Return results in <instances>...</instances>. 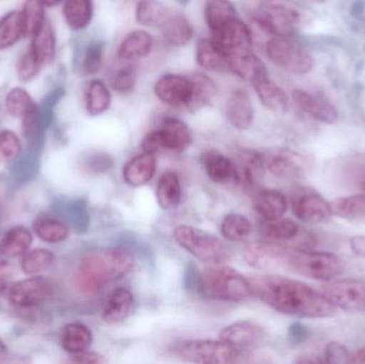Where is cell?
<instances>
[{
	"instance_id": "6da1fadb",
	"label": "cell",
	"mask_w": 365,
	"mask_h": 364,
	"mask_svg": "<svg viewBox=\"0 0 365 364\" xmlns=\"http://www.w3.org/2000/svg\"><path fill=\"white\" fill-rule=\"evenodd\" d=\"M251 293L262 303L287 316L326 318L336 308L319 291L298 280L279 275H253L249 279Z\"/></svg>"
},
{
	"instance_id": "7a4b0ae2",
	"label": "cell",
	"mask_w": 365,
	"mask_h": 364,
	"mask_svg": "<svg viewBox=\"0 0 365 364\" xmlns=\"http://www.w3.org/2000/svg\"><path fill=\"white\" fill-rule=\"evenodd\" d=\"M135 264L134 254L117 247L88 254L75 273V286L86 295L96 294L107 284L128 275Z\"/></svg>"
},
{
	"instance_id": "3957f363",
	"label": "cell",
	"mask_w": 365,
	"mask_h": 364,
	"mask_svg": "<svg viewBox=\"0 0 365 364\" xmlns=\"http://www.w3.org/2000/svg\"><path fill=\"white\" fill-rule=\"evenodd\" d=\"M257 26L270 36H289L312 21V15L294 0H262L255 11Z\"/></svg>"
},
{
	"instance_id": "277c9868",
	"label": "cell",
	"mask_w": 365,
	"mask_h": 364,
	"mask_svg": "<svg viewBox=\"0 0 365 364\" xmlns=\"http://www.w3.org/2000/svg\"><path fill=\"white\" fill-rule=\"evenodd\" d=\"M197 290L214 301L240 303L251 296L249 279L229 266L212 265L199 275Z\"/></svg>"
},
{
	"instance_id": "5b68a950",
	"label": "cell",
	"mask_w": 365,
	"mask_h": 364,
	"mask_svg": "<svg viewBox=\"0 0 365 364\" xmlns=\"http://www.w3.org/2000/svg\"><path fill=\"white\" fill-rule=\"evenodd\" d=\"M175 241L197 260L221 265L231 259L232 251L220 239L195 227L180 224L173 231Z\"/></svg>"
},
{
	"instance_id": "8992f818",
	"label": "cell",
	"mask_w": 365,
	"mask_h": 364,
	"mask_svg": "<svg viewBox=\"0 0 365 364\" xmlns=\"http://www.w3.org/2000/svg\"><path fill=\"white\" fill-rule=\"evenodd\" d=\"M173 353L186 363L204 364L240 363L247 356V350L233 348L220 339L180 342Z\"/></svg>"
},
{
	"instance_id": "52a82bcc",
	"label": "cell",
	"mask_w": 365,
	"mask_h": 364,
	"mask_svg": "<svg viewBox=\"0 0 365 364\" xmlns=\"http://www.w3.org/2000/svg\"><path fill=\"white\" fill-rule=\"evenodd\" d=\"M343 262L330 252L295 251L287 256L285 269L311 279L330 281L343 271Z\"/></svg>"
},
{
	"instance_id": "ba28073f",
	"label": "cell",
	"mask_w": 365,
	"mask_h": 364,
	"mask_svg": "<svg viewBox=\"0 0 365 364\" xmlns=\"http://www.w3.org/2000/svg\"><path fill=\"white\" fill-rule=\"evenodd\" d=\"M265 51L274 64L293 74L304 75L314 68V59L307 49L284 36H272Z\"/></svg>"
},
{
	"instance_id": "9c48e42d",
	"label": "cell",
	"mask_w": 365,
	"mask_h": 364,
	"mask_svg": "<svg viewBox=\"0 0 365 364\" xmlns=\"http://www.w3.org/2000/svg\"><path fill=\"white\" fill-rule=\"evenodd\" d=\"M321 293L336 308L349 312H365L364 280H330L322 286Z\"/></svg>"
},
{
	"instance_id": "30bf717a",
	"label": "cell",
	"mask_w": 365,
	"mask_h": 364,
	"mask_svg": "<svg viewBox=\"0 0 365 364\" xmlns=\"http://www.w3.org/2000/svg\"><path fill=\"white\" fill-rule=\"evenodd\" d=\"M262 155L266 169L280 179H299L306 175L310 168L306 156L287 147H272Z\"/></svg>"
},
{
	"instance_id": "8fae6325",
	"label": "cell",
	"mask_w": 365,
	"mask_h": 364,
	"mask_svg": "<svg viewBox=\"0 0 365 364\" xmlns=\"http://www.w3.org/2000/svg\"><path fill=\"white\" fill-rule=\"evenodd\" d=\"M294 215L307 224H323L331 218L332 211L321 194L310 188H298L291 198Z\"/></svg>"
},
{
	"instance_id": "7c38bea8",
	"label": "cell",
	"mask_w": 365,
	"mask_h": 364,
	"mask_svg": "<svg viewBox=\"0 0 365 364\" xmlns=\"http://www.w3.org/2000/svg\"><path fill=\"white\" fill-rule=\"evenodd\" d=\"M53 290L51 280L42 276H36L13 284L8 291L9 299L15 307H36L51 296Z\"/></svg>"
},
{
	"instance_id": "4fadbf2b",
	"label": "cell",
	"mask_w": 365,
	"mask_h": 364,
	"mask_svg": "<svg viewBox=\"0 0 365 364\" xmlns=\"http://www.w3.org/2000/svg\"><path fill=\"white\" fill-rule=\"evenodd\" d=\"M292 249L272 241H255L245 246L242 256L247 264L257 269H285Z\"/></svg>"
},
{
	"instance_id": "5bb4252c",
	"label": "cell",
	"mask_w": 365,
	"mask_h": 364,
	"mask_svg": "<svg viewBox=\"0 0 365 364\" xmlns=\"http://www.w3.org/2000/svg\"><path fill=\"white\" fill-rule=\"evenodd\" d=\"M154 92L158 100L165 104L189 108L192 102L195 85L191 77L167 74L156 81Z\"/></svg>"
},
{
	"instance_id": "9a60e30c",
	"label": "cell",
	"mask_w": 365,
	"mask_h": 364,
	"mask_svg": "<svg viewBox=\"0 0 365 364\" xmlns=\"http://www.w3.org/2000/svg\"><path fill=\"white\" fill-rule=\"evenodd\" d=\"M219 338L225 343L240 350L255 348L265 338V331L257 323L240 321L225 327Z\"/></svg>"
},
{
	"instance_id": "2e32d148",
	"label": "cell",
	"mask_w": 365,
	"mask_h": 364,
	"mask_svg": "<svg viewBox=\"0 0 365 364\" xmlns=\"http://www.w3.org/2000/svg\"><path fill=\"white\" fill-rule=\"evenodd\" d=\"M212 33V40L227 53L237 49L249 48L252 42L251 30L237 16L230 19Z\"/></svg>"
},
{
	"instance_id": "e0dca14e",
	"label": "cell",
	"mask_w": 365,
	"mask_h": 364,
	"mask_svg": "<svg viewBox=\"0 0 365 364\" xmlns=\"http://www.w3.org/2000/svg\"><path fill=\"white\" fill-rule=\"evenodd\" d=\"M293 100L302 110L313 119L327 124H334L338 121V110L324 96L309 93L304 90H295L293 92Z\"/></svg>"
},
{
	"instance_id": "ac0fdd59",
	"label": "cell",
	"mask_w": 365,
	"mask_h": 364,
	"mask_svg": "<svg viewBox=\"0 0 365 364\" xmlns=\"http://www.w3.org/2000/svg\"><path fill=\"white\" fill-rule=\"evenodd\" d=\"M230 53V72L251 83L268 77L264 62L249 48L237 49Z\"/></svg>"
},
{
	"instance_id": "d6986e66",
	"label": "cell",
	"mask_w": 365,
	"mask_h": 364,
	"mask_svg": "<svg viewBox=\"0 0 365 364\" xmlns=\"http://www.w3.org/2000/svg\"><path fill=\"white\" fill-rule=\"evenodd\" d=\"M225 115L233 128L246 130L252 125L255 110L249 94L244 89L235 90L225 105Z\"/></svg>"
},
{
	"instance_id": "ffe728a7",
	"label": "cell",
	"mask_w": 365,
	"mask_h": 364,
	"mask_svg": "<svg viewBox=\"0 0 365 364\" xmlns=\"http://www.w3.org/2000/svg\"><path fill=\"white\" fill-rule=\"evenodd\" d=\"M164 150L182 152L191 145L192 137L188 126L175 118H165L160 130H158Z\"/></svg>"
},
{
	"instance_id": "44dd1931",
	"label": "cell",
	"mask_w": 365,
	"mask_h": 364,
	"mask_svg": "<svg viewBox=\"0 0 365 364\" xmlns=\"http://www.w3.org/2000/svg\"><path fill=\"white\" fill-rule=\"evenodd\" d=\"M156 168V155L143 152L140 155L126 162L123 168L124 181L132 187H140L153 179Z\"/></svg>"
},
{
	"instance_id": "7402d4cb",
	"label": "cell",
	"mask_w": 365,
	"mask_h": 364,
	"mask_svg": "<svg viewBox=\"0 0 365 364\" xmlns=\"http://www.w3.org/2000/svg\"><path fill=\"white\" fill-rule=\"evenodd\" d=\"M237 184L252 185L259 181L265 172L263 155L253 150H242L233 160Z\"/></svg>"
},
{
	"instance_id": "603a6c76",
	"label": "cell",
	"mask_w": 365,
	"mask_h": 364,
	"mask_svg": "<svg viewBox=\"0 0 365 364\" xmlns=\"http://www.w3.org/2000/svg\"><path fill=\"white\" fill-rule=\"evenodd\" d=\"M197 64L212 72H230V53L212 40L202 38L195 51Z\"/></svg>"
},
{
	"instance_id": "cb8c5ba5",
	"label": "cell",
	"mask_w": 365,
	"mask_h": 364,
	"mask_svg": "<svg viewBox=\"0 0 365 364\" xmlns=\"http://www.w3.org/2000/svg\"><path fill=\"white\" fill-rule=\"evenodd\" d=\"M204 169L206 175L215 183L237 184L235 166L233 160L225 157L222 154L216 151L207 152L203 156Z\"/></svg>"
},
{
	"instance_id": "d4e9b609",
	"label": "cell",
	"mask_w": 365,
	"mask_h": 364,
	"mask_svg": "<svg viewBox=\"0 0 365 364\" xmlns=\"http://www.w3.org/2000/svg\"><path fill=\"white\" fill-rule=\"evenodd\" d=\"M93 342V335L89 327L83 323H68L62 328L60 343L62 348L71 355L89 350Z\"/></svg>"
},
{
	"instance_id": "484cf974",
	"label": "cell",
	"mask_w": 365,
	"mask_h": 364,
	"mask_svg": "<svg viewBox=\"0 0 365 364\" xmlns=\"http://www.w3.org/2000/svg\"><path fill=\"white\" fill-rule=\"evenodd\" d=\"M261 233L265 241L281 244L292 249L294 241L299 235L300 228L295 222L287 218L274 220H265L261 227Z\"/></svg>"
},
{
	"instance_id": "4316f807",
	"label": "cell",
	"mask_w": 365,
	"mask_h": 364,
	"mask_svg": "<svg viewBox=\"0 0 365 364\" xmlns=\"http://www.w3.org/2000/svg\"><path fill=\"white\" fill-rule=\"evenodd\" d=\"M252 85L259 100L266 108L274 113H284L287 110L289 104V96L282 88L270 80L269 76L255 81Z\"/></svg>"
},
{
	"instance_id": "83f0119b",
	"label": "cell",
	"mask_w": 365,
	"mask_h": 364,
	"mask_svg": "<svg viewBox=\"0 0 365 364\" xmlns=\"http://www.w3.org/2000/svg\"><path fill=\"white\" fill-rule=\"evenodd\" d=\"M153 46V38L145 30H135L128 33L119 47L122 61H134L149 55Z\"/></svg>"
},
{
	"instance_id": "f1b7e54d",
	"label": "cell",
	"mask_w": 365,
	"mask_h": 364,
	"mask_svg": "<svg viewBox=\"0 0 365 364\" xmlns=\"http://www.w3.org/2000/svg\"><path fill=\"white\" fill-rule=\"evenodd\" d=\"M134 303L132 292L125 288H118L111 293L103 310V320L109 324L122 322L128 318Z\"/></svg>"
},
{
	"instance_id": "f546056e",
	"label": "cell",
	"mask_w": 365,
	"mask_h": 364,
	"mask_svg": "<svg viewBox=\"0 0 365 364\" xmlns=\"http://www.w3.org/2000/svg\"><path fill=\"white\" fill-rule=\"evenodd\" d=\"M160 28L166 42L175 46H184L192 38V26L180 13H168Z\"/></svg>"
},
{
	"instance_id": "4dcf8cb0",
	"label": "cell",
	"mask_w": 365,
	"mask_h": 364,
	"mask_svg": "<svg viewBox=\"0 0 365 364\" xmlns=\"http://www.w3.org/2000/svg\"><path fill=\"white\" fill-rule=\"evenodd\" d=\"M34 236L25 227H14L0 239V254L6 258H19L29 251Z\"/></svg>"
},
{
	"instance_id": "1f68e13d",
	"label": "cell",
	"mask_w": 365,
	"mask_h": 364,
	"mask_svg": "<svg viewBox=\"0 0 365 364\" xmlns=\"http://www.w3.org/2000/svg\"><path fill=\"white\" fill-rule=\"evenodd\" d=\"M255 209L264 220H274L282 218L287 213V197L278 190H262L255 199Z\"/></svg>"
},
{
	"instance_id": "d6a6232c",
	"label": "cell",
	"mask_w": 365,
	"mask_h": 364,
	"mask_svg": "<svg viewBox=\"0 0 365 364\" xmlns=\"http://www.w3.org/2000/svg\"><path fill=\"white\" fill-rule=\"evenodd\" d=\"M158 204L165 211H173L181 203L182 187L179 175L168 171L160 177L156 189Z\"/></svg>"
},
{
	"instance_id": "836d02e7",
	"label": "cell",
	"mask_w": 365,
	"mask_h": 364,
	"mask_svg": "<svg viewBox=\"0 0 365 364\" xmlns=\"http://www.w3.org/2000/svg\"><path fill=\"white\" fill-rule=\"evenodd\" d=\"M30 51L42 66L53 61L56 55V36L48 21H45L34 34Z\"/></svg>"
},
{
	"instance_id": "e575fe53",
	"label": "cell",
	"mask_w": 365,
	"mask_h": 364,
	"mask_svg": "<svg viewBox=\"0 0 365 364\" xmlns=\"http://www.w3.org/2000/svg\"><path fill=\"white\" fill-rule=\"evenodd\" d=\"M64 19L73 30H83L91 23L93 17L92 0H66L63 8Z\"/></svg>"
},
{
	"instance_id": "d590c367",
	"label": "cell",
	"mask_w": 365,
	"mask_h": 364,
	"mask_svg": "<svg viewBox=\"0 0 365 364\" xmlns=\"http://www.w3.org/2000/svg\"><path fill=\"white\" fill-rule=\"evenodd\" d=\"M34 232L41 241L48 244H59L70 234L68 224L53 217H40L34 222Z\"/></svg>"
},
{
	"instance_id": "8d00e7d4",
	"label": "cell",
	"mask_w": 365,
	"mask_h": 364,
	"mask_svg": "<svg viewBox=\"0 0 365 364\" xmlns=\"http://www.w3.org/2000/svg\"><path fill=\"white\" fill-rule=\"evenodd\" d=\"M24 36L25 31L21 12L11 11L0 19V49L13 46Z\"/></svg>"
},
{
	"instance_id": "74e56055",
	"label": "cell",
	"mask_w": 365,
	"mask_h": 364,
	"mask_svg": "<svg viewBox=\"0 0 365 364\" xmlns=\"http://www.w3.org/2000/svg\"><path fill=\"white\" fill-rule=\"evenodd\" d=\"M111 105V93L101 80H92L86 92V108L91 115H100L108 110Z\"/></svg>"
},
{
	"instance_id": "f35d334b",
	"label": "cell",
	"mask_w": 365,
	"mask_h": 364,
	"mask_svg": "<svg viewBox=\"0 0 365 364\" xmlns=\"http://www.w3.org/2000/svg\"><path fill=\"white\" fill-rule=\"evenodd\" d=\"M332 215L345 219H365V194L340 197L330 203Z\"/></svg>"
},
{
	"instance_id": "ab89813d",
	"label": "cell",
	"mask_w": 365,
	"mask_h": 364,
	"mask_svg": "<svg viewBox=\"0 0 365 364\" xmlns=\"http://www.w3.org/2000/svg\"><path fill=\"white\" fill-rule=\"evenodd\" d=\"M221 234L231 241H242L252 232V224L246 216L240 214H227L220 226Z\"/></svg>"
},
{
	"instance_id": "60d3db41",
	"label": "cell",
	"mask_w": 365,
	"mask_h": 364,
	"mask_svg": "<svg viewBox=\"0 0 365 364\" xmlns=\"http://www.w3.org/2000/svg\"><path fill=\"white\" fill-rule=\"evenodd\" d=\"M168 13L166 6L158 0H140L137 4L136 19L140 25L160 27Z\"/></svg>"
},
{
	"instance_id": "b9f144b4",
	"label": "cell",
	"mask_w": 365,
	"mask_h": 364,
	"mask_svg": "<svg viewBox=\"0 0 365 364\" xmlns=\"http://www.w3.org/2000/svg\"><path fill=\"white\" fill-rule=\"evenodd\" d=\"M235 16V8L229 0H208L205 8V21L210 31L219 29Z\"/></svg>"
},
{
	"instance_id": "7bdbcfd3",
	"label": "cell",
	"mask_w": 365,
	"mask_h": 364,
	"mask_svg": "<svg viewBox=\"0 0 365 364\" xmlns=\"http://www.w3.org/2000/svg\"><path fill=\"white\" fill-rule=\"evenodd\" d=\"M55 262L53 252L47 249H34L21 256V269L27 275H36L46 271Z\"/></svg>"
},
{
	"instance_id": "ee69618b",
	"label": "cell",
	"mask_w": 365,
	"mask_h": 364,
	"mask_svg": "<svg viewBox=\"0 0 365 364\" xmlns=\"http://www.w3.org/2000/svg\"><path fill=\"white\" fill-rule=\"evenodd\" d=\"M43 6L41 0H26L23 11H21L25 36H34L45 23Z\"/></svg>"
},
{
	"instance_id": "f6af8a7d",
	"label": "cell",
	"mask_w": 365,
	"mask_h": 364,
	"mask_svg": "<svg viewBox=\"0 0 365 364\" xmlns=\"http://www.w3.org/2000/svg\"><path fill=\"white\" fill-rule=\"evenodd\" d=\"M191 79L195 85V92H193L192 102L188 109L193 111L210 103L216 92V88H215V83L206 75L201 73L193 75Z\"/></svg>"
},
{
	"instance_id": "bcb514c9",
	"label": "cell",
	"mask_w": 365,
	"mask_h": 364,
	"mask_svg": "<svg viewBox=\"0 0 365 364\" xmlns=\"http://www.w3.org/2000/svg\"><path fill=\"white\" fill-rule=\"evenodd\" d=\"M34 106L31 96L21 88H14L6 95V111L12 117L23 118Z\"/></svg>"
},
{
	"instance_id": "7dc6e473",
	"label": "cell",
	"mask_w": 365,
	"mask_h": 364,
	"mask_svg": "<svg viewBox=\"0 0 365 364\" xmlns=\"http://www.w3.org/2000/svg\"><path fill=\"white\" fill-rule=\"evenodd\" d=\"M21 153V142L17 135L10 130L0 132V162L9 164Z\"/></svg>"
},
{
	"instance_id": "c3c4849f",
	"label": "cell",
	"mask_w": 365,
	"mask_h": 364,
	"mask_svg": "<svg viewBox=\"0 0 365 364\" xmlns=\"http://www.w3.org/2000/svg\"><path fill=\"white\" fill-rule=\"evenodd\" d=\"M105 44L102 42H93L86 49L83 57V71L88 75H94L100 72L104 59Z\"/></svg>"
},
{
	"instance_id": "681fc988",
	"label": "cell",
	"mask_w": 365,
	"mask_h": 364,
	"mask_svg": "<svg viewBox=\"0 0 365 364\" xmlns=\"http://www.w3.org/2000/svg\"><path fill=\"white\" fill-rule=\"evenodd\" d=\"M137 74L136 71L132 66L120 68L111 79V85L115 91L125 93L134 89L136 85Z\"/></svg>"
},
{
	"instance_id": "f907efd6",
	"label": "cell",
	"mask_w": 365,
	"mask_h": 364,
	"mask_svg": "<svg viewBox=\"0 0 365 364\" xmlns=\"http://www.w3.org/2000/svg\"><path fill=\"white\" fill-rule=\"evenodd\" d=\"M41 64L36 61L31 51H27L17 64V75H19V80L29 81L36 76L41 68Z\"/></svg>"
},
{
	"instance_id": "816d5d0a",
	"label": "cell",
	"mask_w": 365,
	"mask_h": 364,
	"mask_svg": "<svg viewBox=\"0 0 365 364\" xmlns=\"http://www.w3.org/2000/svg\"><path fill=\"white\" fill-rule=\"evenodd\" d=\"M41 128V113L34 105L23 117V130L27 140L34 141L38 137Z\"/></svg>"
},
{
	"instance_id": "f5cc1de1",
	"label": "cell",
	"mask_w": 365,
	"mask_h": 364,
	"mask_svg": "<svg viewBox=\"0 0 365 364\" xmlns=\"http://www.w3.org/2000/svg\"><path fill=\"white\" fill-rule=\"evenodd\" d=\"M351 355L349 350L342 344L338 342H331L328 344L325 350V363H349Z\"/></svg>"
},
{
	"instance_id": "db71d44e",
	"label": "cell",
	"mask_w": 365,
	"mask_h": 364,
	"mask_svg": "<svg viewBox=\"0 0 365 364\" xmlns=\"http://www.w3.org/2000/svg\"><path fill=\"white\" fill-rule=\"evenodd\" d=\"M141 149L145 153H151L154 154V155L164 150L158 130L150 132L143 138V142H141Z\"/></svg>"
},
{
	"instance_id": "11a10c76",
	"label": "cell",
	"mask_w": 365,
	"mask_h": 364,
	"mask_svg": "<svg viewBox=\"0 0 365 364\" xmlns=\"http://www.w3.org/2000/svg\"><path fill=\"white\" fill-rule=\"evenodd\" d=\"M13 284V267L6 261H0V295L10 290Z\"/></svg>"
},
{
	"instance_id": "9f6ffc18",
	"label": "cell",
	"mask_w": 365,
	"mask_h": 364,
	"mask_svg": "<svg viewBox=\"0 0 365 364\" xmlns=\"http://www.w3.org/2000/svg\"><path fill=\"white\" fill-rule=\"evenodd\" d=\"M73 356H74L73 361L76 363L102 364L107 361L102 355L89 350H83V352L73 355Z\"/></svg>"
},
{
	"instance_id": "6f0895ef",
	"label": "cell",
	"mask_w": 365,
	"mask_h": 364,
	"mask_svg": "<svg viewBox=\"0 0 365 364\" xmlns=\"http://www.w3.org/2000/svg\"><path fill=\"white\" fill-rule=\"evenodd\" d=\"M351 247L357 256L365 258V236H354L351 239Z\"/></svg>"
},
{
	"instance_id": "680465c9",
	"label": "cell",
	"mask_w": 365,
	"mask_h": 364,
	"mask_svg": "<svg viewBox=\"0 0 365 364\" xmlns=\"http://www.w3.org/2000/svg\"><path fill=\"white\" fill-rule=\"evenodd\" d=\"M349 363H365V348H361L355 355L351 356Z\"/></svg>"
},
{
	"instance_id": "91938a15",
	"label": "cell",
	"mask_w": 365,
	"mask_h": 364,
	"mask_svg": "<svg viewBox=\"0 0 365 364\" xmlns=\"http://www.w3.org/2000/svg\"><path fill=\"white\" fill-rule=\"evenodd\" d=\"M61 1L62 0H41V2L46 6H55Z\"/></svg>"
},
{
	"instance_id": "94428289",
	"label": "cell",
	"mask_w": 365,
	"mask_h": 364,
	"mask_svg": "<svg viewBox=\"0 0 365 364\" xmlns=\"http://www.w3.org/2000/svg\"><path fill=\"white\" fill-rule=\"evenodd\" d=\"M6 354V346L4 342L0 339V357L4 356Z\"/></svg>"
},
{
	"instance_id": "6125c7cd",
	"label": "cell",
	"mask_w": 365,
	"mask_h": 364,
	"mask_svg": "<svg viewBox=\"0 0 365 364\" xmlns=\"http://www.w3.org/2000/svg\"><path fill=\"white\" fill-rule=\"evenodd\" d=\"M189 0H179V2L180 4H187V2H188Z\"/></svg>"
},
{
	"instance_id": "be15d7a7",
	"label": "cell",
	"mask_w": 365,
	"mask_h": 364,
	"mask_svg": "<svg viewBox=\"0 0 365 364\" xmlns=\"http://www.w3.org/2000/svg\"><path fill=\"white\" fill-rule=\"evenodd\" d=\"M362 187H364V192H365V175L364 177V181H362Z\"/></svg>"
}]
</instances>
